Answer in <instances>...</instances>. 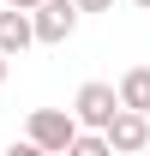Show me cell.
Instances as JSON below:
<instances>
[{
    "mask_svg": "<svg viewBox=\"0 0 150 156\" xmlns=\"http://www.w3.org/2000/svg\"><path fill=\"white\" fill-rule=\"evenodd\" d=\"M78 12L72 0H36L30 6V30H36V42L42 48H60V42H72V30H78Z\"/></svg>",
    "mask_w": 150,
    "mask_h": 156,
    "instance_id": "6da1fadb",
    "label": "cell"
},
{
    "mask_svg": "<svg viewBox=\"0 0 150 156\" xmlns=\"http://www.w3.org/2000/svg\"><path fill=\"white\" fill-rule=\"evenodd\" d=\"M72 132H78L72 108H36V114H30V126H24V138H30V144H36L42 156H66Z\"/></svg>",
    "mask_w": 150,
    "mask_h": 156,
    "instance_id": "7a4b0ae2",
    "label": "cell"
},
{
    "mask_svg": "<svg viewBox=\"0 0 150 156\" xmlns=\"http://www.w3.org/2000/svg\"><path fill=\"white\" fill-rule=\"evenodd\" d=\"M102 138H108L114 156H138L150 144V114H138V108H114L108 126H102Z\"/></svg>",
    "mask_w": 150,
    "mask_h": 156,
    "instance_id": "3957f363",
    "label": "cell"
},
{
    "mask_svg": "<svg viewBox=\"0 0 150 156\" xmlns=\"http://www.w3.org/2000/svg\"><path fill=\"white\" fill-rule=\"evenodd\" d=\"M120 108V96H114V84H102V78H90V84H78V96H72V120L78 126H108V114Z\"/></svg>",
    "mask_w": 150,
    "mask_h": 156,
    "instance_id": "277c9868",
    "label": "cell"
},
{
    "mask_svg": "<svg viewBox=\"0 0 150 156\" xmlns=\"http://www.w3.org/2000/svg\"><path fill=\"white\" fill-rule=\"evenodd\" d=\"M30 42H36V30H30V12H18V6H0V54H6V60H18Z\"/></svg>",
    "mask_w": 150,
    "mask_h": 156,
    "instance_id": "5b68a950",
    "label": "cell"
},
{
    "mask_svg": "<svg viewBox=\"0 0 150 156\" xmlns=\"http://www.w3.org/2000/svg\"><path fill=\"white\" fill-rule=\"evenodd\" d=\"M114 96H120V108L150 114V66H126V72H120V84H114Z\"/></svg>",
    "mask_w": 150,
    "mask_h": 156,
    "instance_id": "8992f818",
    "label": "cell"
},
{
    "mask_svg": "<svg viewBox=\"0 0 150 156\" xmlns=\"http://www.w3.org/2000/svg\"><path fill=\"white\" fill-rule=\"evenodd\" d=\"M78 12H114V0H72Z\"/></svg>",
    "mask_w": 150,
    "mask_h": 156,
    "instance_id": "52a82bcc",
    "label": "cell"
},
{
    "mask_svg": "<svg viewBox=\"0 0 150 156\" xmlns=\"http://www.w3.org/2000/svg\"><path fill=\"white\" fill-rule=\"evenodd\" d=\"M6 6H18V12H30V6H36V0H6Z\"/></svg>",
    "mask_w": 150,
    "mask_h": 156,
    "instance_id": "ba28073f",
    "label": "cell"
},
{
    "mask_svg": "<svg viewBox=\"0 0 150 156\" xmlns=\"http://www.w3.org/2000/svg\"><path fill=\"white\" fill-rule=\"evenodd\" d=\"M0 84H6V54H0Z\"/></svg>",
    "mask_w": 150,
    "mask_h": 156,
    "instance_id": "9c48e42d",
    "label": "cell"
},
{
    "mask_svg": "<svg viewBox=\"0 0 150 156\" xmlns=\"http://www.w3.org/2000/svg\"><path fill=\"white\" fill-rule=\"evenodd\" d=\"M132 6H144V12H150V0H132Z\"/></svg>",
    "mask_w": 150,
    "mask_h": 156,
    "instance_id": "30bf717a",
    "label": "cell"
}]
</instances>
